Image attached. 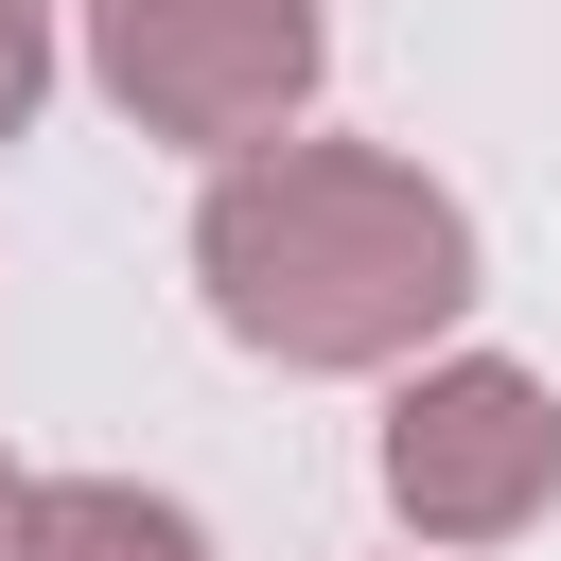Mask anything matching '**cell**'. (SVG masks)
Segmentation results:
<instances>
[{
  "label": "cell",
  "instance_id": "6da1fadb",
  "mask_svg": "<svg viewBox=\"0 0 561 561\" xmlns=\"http://www.w3.org/2000/svg\"><path fill=\"white\" fill-rule=\"evenodd\" d=\"M193 280L263 368H421L473 316V210L386 140H263L193 193Z\"/></svg>",
  "mask_w": 561,
  "mask_h": 561
},
{
  "label": "cell",
  "instance_id": "8992f818",
  "mask_svg": "<svg viewBox=\"0 0 561 561\" xmlns=\"http://www.w3.org/2000/svg\"><path fill=\"white\" fill-rule=\"evenodd\" d=\"M18 543H35V473L0 456V561H18Z\"/></svg>",
  "mask_w": 561,
  "mask_h": 561
},
{
  "label": "cell",
  "instance_id": "5b68a950",
  "mask_svg": "<svg viewBox=\"0 0 561 561\" xmlns=\"http://www.w3.org/2000/svg\"><path fill=\"white\" fill-rule=\"evenodd\" d=\"M53 105V0H0V140H35Z\"/></svg>",
  "mask_w": 561,
  "mask_h": 561
},
{
  "label": "cell",
  "instance_id": "7a4b0ae2",
  "mask_svg": "<svg viewBox=\"0 0 561 561\" xmlns=\"http://www.w3.org/2000/svg\"><path fill=\"white\" fill-rule=\"evenodd\" d=\"M316 70H333V18L316 0H88V88L140 140L210 158V175L263 158V140H298Z\"/></svg>",
  "mask_w": 561,
  "mask_h": 561
},
{
  "label": "cell",
  "instance_id": "277c9868",
  "mask_svg": "<svg viewBox=\"0 0 561 561\" xmlns=\"http://www.w3.org/2000/svg\"><path fill=\"white\" fill-rule=\"evenodd\" d=\"M18 561H210V526L140 473H35V543Z\"/></svg>",
  "mask_w": 561,
  "mask_h": 561
},
{
  "label": "cell",
  "instance_id": "3957f363",
  "mask_svg": "<svg viewBox=\"0 0 561 561\" xmlns=\"http://www.w3.org/2000/svg\"><path fill=\"white\" fill-rule=\"evenodd\" d=\"M386 508L421 543H526L561 508V386L508 351H421L386 403Z\"/></svg>",
  "mask_w": 561,
  "mask_h": 561
}]
</instances>
